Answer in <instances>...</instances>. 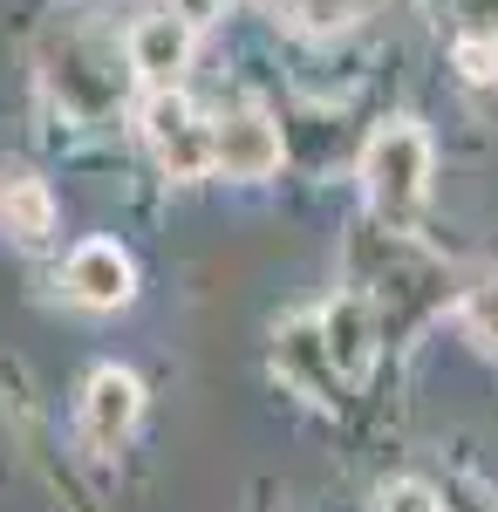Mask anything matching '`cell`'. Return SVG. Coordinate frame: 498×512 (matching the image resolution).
I'll use <instances>...</instances> for the list:
<instances>
[{
  "instance_id": "obj_1",
  "label": "cell",
  "mask_w": 498,
  "mask_h": 512,
  "mask_svg": "<svg viewBox=\"0 0 498 512\" xmlns=\"http://www.w3.org/2000/svg\"><path fill=\"white\" fill-rule=\"evenodd\" d=\"M430 171H437L430 130L410 123V117L383 123V130L362 144V158H355L362 198H369V212H376L383 226H410V219L423 212V198H430Z\"/></svg>"
},
{
  "instance_id": "obj_2",
  "label": "cell",
  "mask_w": 498,
  "mask_h": 512,
  "mask_svg": "<svg viewBox=\"0 0 498 512\" xmlns=\"http://www.w3.org/2000/svg\"><path fill=\"white\" fill-rule=\"evenodd\" d=\"M137 137L157 158V171L171 185L212 178V117H198V103L185 89H144L137 103Z\"/></svg>"
},
{
  "instance_id": "obj_3",
  "label": "cell",
  "mask_w": 498,
  "mask_h": 512,
  "mask_svg": "<svg viewBox=\"0 0 498 512\" xmlns=\"http://www.w3.org/2000/svg\"><path fill=\"white\" fill-rule=\"evenodd\" d=\"M198 62V21L185 7H151V14H137L130 21V35H123V69L137 76V89H185Z\"/></svg>"
},
{
  "instance_id": "obj_4",
  "label": "cell",
  "mask_w": 498,
  "mask_h": 512,
  "mask_svg": "<svg viewBox=\"0 0 498 512\" xmlns=\"http://www.w3.org/2000/svg\"><path fill=\"white\" fill-rule=\"evenodd\" d=\"M76 424H82V444H89L96 458L123 451V444L137 437V424H144V376L123 369V362H96V369L82 376Z\"/></svg>"
},
{
  "instance_id": "obj_5",
  "label": "cell",
  "mask_w": 498,
  "mask_h": 512,
  "mask_svg": "<svg viewBox=\"0 0 498 512\" xmlns=\"http://www.w3.org/2000/svg\"><path fill=\"white\" fill-rule=\"evenodd\" d=\"M62 301L82 315H123L137 301V260L116 239H76L62 260Z\"/></svg>"
},
{
  "instance_id": "obj_6",
  "label": "cell",
  "mask_w": 498,
  "mask_h": 512,
  "mask_svg": "<svg viewBox=\"0 0 498 512\" xmlns=\"http://www.w3.org/2000/svg\"><path fill=\"white\" fill-rule=\"evenodd\" d=\"M287 158V144H280V123L267 110H226V117H212V178H226V185H267L273 171Z\"/></svg>"
},
{
  "instance_id": "obj_7",
  "label": "cell",
  "mask_w": 498,
  "mask_h": 512,
  "mask_svg": "<svg viewBox=\"0 0 498 512\" xmlns=\"http://www.w3.org/2000/svg\"><path fill=\"white\" fill-rule=\"evenodd\" d=\"M273 362H280V376H287L307 403H342L348 376H342V362H335V349H328V335H321V315L287 321V328L273 335Z\"/></svg>"
},
{
  "instance_id": "obj_8",
  "label": "cell",
  "mask_w": 498,
  "mask_h": 512,
  "mask_svg": "<svg viewBox=\"0 0 498 512\" xmlns=\"http://www.w3.org/2000/svg\"><path fill=\"white\" fill-rule=\"evenodd\" d=\"M321 315V335H328V349L342 362L348 383H362L369 376V362H376V342H383V321L369 308V294H335L328 308H314Z\"/></svg>"
},
{
  "instance_id": "obj_9",
  "label": "cell",
  "mask_w": 498,
  "mask_h": 512,
  "mask_svg": "<svg viewBox=\"0 0 498 512\" xmlns=\"http://www.w3.org/2000/svg\"><path fill=\"white\" fill-rule=\"evenodd\" d=\"M0 233L14 246H48L55 239V192L41 185L35 171L0 178Z\"/></svg>"
},
{
  "instance_id": "obj_10",
  "label": "cell",
  "mask_w": 498,
  "mask_h": 512,
  "mask_svg": "<svg viewBox=\"0 0 498 512\" xmlns=\"http://www.w3.org/2000/svg\"><path fill=\"white\" fill-rule=\"evenodd\" d=\"M362 14H369L362 0H294V7H287V28L307 35V41H335V35H348Z\"/></svg>"
},
{
  "instance_id": "obj_11",
  "label": "cell",
  "mask_w": 498,
  "mask_h": 512,
  "mask_svg": "<svg viewBox=\"0 0 498 512\" xmlns=\"http://www.w3.org/2000/svg\"><path fill=\"white\" fill-rule=\"evenodd\" d=\"M458 328H464L471 349L498 355V280H471L458 294Z\"/></svg>"
},
{
  "instance_id": "obj_12",
  "label": "cell",
  "mask_w": 498,
  "mask_h": 512,
  "mask_svg": "<svg viewBox=\"0 0 498 512\" xmlns=\"http://www.w3.org/2000/svg\"><path fill=\"white\" fill-rule=\"evenodd\" d=\"M369 512H444V492L423 485V478H389Z\"/></svg>"
},
{
  "instance_id": "obj_13",
  "label": "cell",
  "mask_w": 498,
  "mask_h": 512,
  "mask_svg": "<svg viewBox=\"0 0 498 512\" xmlns=\"http://www.w3.org/2000/svg\"><path fill=\"white\" fill-rule=\"evenodd\" d=\"M451 41H498V0H451Z\"/></svg>"
},
{
  "instance_id": "obj_14",
  "label": "cell",
  "mask_w": 498,
  "mask_h": 512,
  "mask_svg": "<svg viewBox=\"0 0 498 512\" xmlns=\"http://www.w3.org/2000/svg\"><path fill=\"white\" fill-rule=\"evenodd\" d=\"M458 48V69L471 82H498V41H451Z\"/></svg>"
},
{
  "instance_id": "obj_15",
  "label": "cell",
  "mask_w": 498,
  "mask_h": 512,
  "mask_svg": "<svg viewBox=\"0 0 498 512\" xmlns=\"http://www.w3.org/2000/svg\"><path fill=\"white\" fill-rule=\"evenodd\" d=\"M260 7H280V14H287V7H294V0H260Z\"/></svg>"
},
{
  "instance_id": "obj_16",
  "label": "cell",
  "mask_w": 498,
  "mask_h": 512,
  "mask_svg": "<svg viewBox=\"0 0 498 512\" xmlns=\"http://www.w3.org/2000/svg\"><path fill=\"white\" fill-rule=\"evenodd\" d=\"M362 7H383V0H362Z\"/></svg>"
}]
</instances>
